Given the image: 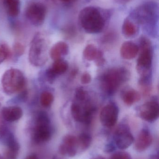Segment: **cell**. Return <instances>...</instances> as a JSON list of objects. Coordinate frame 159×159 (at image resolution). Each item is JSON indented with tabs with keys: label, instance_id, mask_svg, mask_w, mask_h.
Here are the masks:
<instances>
[{
	"label": "cell",
	"instance_id": "obj_21",
	"mask_svg": "<svg viewBox=\"0 0 159 159\" xmlns=\"http://www.w3.org/2000/svg\"><path fill=\"white\" fill-rule=\"evenodd\" d=\"M138 28L132 20L130 18H126L123 21L122 26V32L124 36L131 37L137 34Z\"/></svg>",
	"mask_w": 159,
	"mask_h": 159
},
{
	"label": "cell",
	"instance_id": "obj_14",
	"mask_svg": "<svg viewBox=\"0 0 159 159\" xmlns=\"http://www.w3.org/2000/svg\"><path fill=\"white\" fill-rule=\"evenodd\" d=\"M54 61L52 66L46 72L47 77L50 81L55 79L57 75H61L66 72L68 68V63L62 59Z\"/></svg>",
	"mask_w": 159,
	"mask_h": 159
},
{
	"label": "cell",
	"instance_id": "obj_24",
	"mask_svg": "<svg viewBox=\"0 0 159 159\" xmlns=\"http://www.w3.org/2000/svg\"><path fill=\"white\" fill-rule=\"evenodd\" d=\"M79 152H84L90 146L91 137L87 133H82L77 137Z\"/></svg>",
	"mask_w": 159,
	"mask_h": 159
},
{
	"label": "cell",
	"instance_id": "obj_11",
	"mask_svg": "<svg viewBox=\"0 0 159 159\" xmlns=\"http://www.w3.org/2000/svg\"><path fill=\"white\" fill-rule=\"evenodd\" d=\"M119 109L114 103H110L103 107L100 113L102 124L107 128L115 126L118 118Z\"/></svg>",
	"mask_w": 159,
	"mask_h": 159
},
{
	"label": "cell",
	"instance_id": "obj_33",
	"mask_svg": "<svg viewBox=\"0 0 159 159\" xmlns=\"http://www.w3.org/2000/svg\"><path fill=\"white\" fill-rule=\"evenodd\" d=\"M25 159H38V158L35 154H32L29 155Z\"/></svg>",
	"mask_w": 159,
	"mask_h": 159
},
{
	"label": "cell",
	"instance_id": "obj_10",
	"mask_svg": "<svg viewBox=\"0 0 159 159\" xmlns=\"http://www.w3.org/2000/svg\"><path fill=\"white\" fill-rule=\"evenodd\" d=\"M156 4L153 3H147L140 6L135 11L134 17L135 20L143 23L154 22L158 12Z\"/></svg>",
	"mask_w": 159,
	"mask_h": 159
},
{
	"label": "cell",
	"instance_id": "obj_2",
	"mask_svg": "<svg viewBox=\"0 0 159 159\" xmlns=\"http://www.w3.org/2000/svg\"><path fill=\"white\" fill-rule=\"evenodd\" d=\"M128 78L129 72L125 68L109 69L101 77L102 88L107 94H114Z\"/></svg>",
	"mask_w": 159,
	"mask_h": 159
},
{
	"label": "cell",
	"instance_id": "obj_8",
	"mask_svg": "<svg viewBox=\"0 0 159 159\" xmlns=\"http://www.w3.org/2000/svg\"><path fill=\"white\" fill-rule=\"evenodd\" d=\"M45 6L39 2H33L28 5L25 15L29 22L34 26L38 27L43 25L46 16Z\"/></svg>",
	"mask_w": 159,
	"mask_h": 159
},
{
	"label": "cell",
	"instance_id": "obj_1",
	"mask_svg": "<svg viewBox=\"0 0 159 159\" xmlns=\"http://www.w3.org/2000/svg\"><path fill=\"white\" fill-rule=\"evenodd\" d=\"M101 8L88 6L82 8L78 16L80 26L85 32L94 34L101 32L106 23V13Z\"/></svg>",
	"mask_w": 159,
	"mask_h": 159
},
{
	"label": "cell",
	"instance_id": "obj_29",
	"mask_svg": "<svg viewBox=\"0 0 159 159\" xmlns=\"http://www.w3.org/2000/svg\"><path fill=\"white\" fill-rule=\"evenodd\" d=\"M91 76L88 73L83 74L81 77V81L83 84H89L91 81Z\"/></svg>",
	"mask_w": 159,
	"mask_h": 159
},
{
	"label": "cell",
	"instance_id": "obj_30",
	"mask_svg": "<svg viewBox=\"0 0 159 159\" xmlns=\"http://www.w3.org/2000/svg\"><path fill=\"white\" fill-rule=\"evenodd\" d=\"M94 61H95L96 65H98V66H101V65L104 64L105 60L103 55V53H102L101 51H100L97 58Z\"/></svg>",
	"mask_w": 159,
	"mask_h": 159
},
{
	"label": "cell",
	"instance_id": "obj_37",
	"mask_svg": "<svg viewBox=\"0 0 159 159\" xmlns=\"http://www.w3.org/2000/svg\"><path fill=\"white\" fill-rule=\"evenodd\" d=\"M0 159H2V158H0Z\"/></svg>",
	"mask_w": 159,
	"mask_h": 159
},
{
	"label": "cell",
	"instance_id": "obj_5",
	"mask_svg": "<svg viewBox=\"0 0 159 159\" xmlns=\"http://www.w3.org/2000/svg\"><path fill=\"white\" fill-rule=\"evenodd\" d=\"M88 98V97L84 100H75L72 103L71 114L76 121L86 124L91 122L95 108Z\"/></svg>",
	"mask_w": 159,
	"mask_h": 159
},
{
	"label": "cell",
	"instance_id": "obj_36",
	"mask_svg": "<svg viewBox=\"0 0 159 159\" xmlns=\"http://www.w3.org/2000/svg\"><path fill=\"white\" fill-rule=\"evenodd\" d=\"M92 159H105L103 157H101V156H97V157H95L93 158Z\"/></svg>",
	"mask_w": 159,
	"mask_h": 159
},
{
	"label": "cell",
	"instance_id": "obj_12",
	"mask_svg": "<svg viewBox=\"0 0 159 159\" xmlns=\"http://www.w3.org/2000/svg\"><path fill=\"white\" fill-rule=\"evenodd\" d=\"M59 152L65 157H72L79 152L77 138L72 135L64 136L59 147Z\"/></svg>",
	"mask_w": 159,
	"mask_h": 159
},
{
	"label": "cell",
	"instance_id": "obj_22",
	"mask_svg": "<svg viewBox=\"0 0 159 159\" xmlns=\"http://www.w3.org/2000/svg\"><path fill=\"white\" fill-rule=\"evenodd\" d=\"M0 140L7 147L17 142L13 134L5 127L0 128Z\"/></svg>",
	"mask_w": 159,
	"mask_h": 159
},
{
	"label": "cell",
	"instance_id": "obj_19",
	"mask_svg": "<svg viewBox=\"0 0 159 159\" xmlns=\"http://www.w3.org/2000/svg\"><path fill=\"white\" fill-rule=\"evenodd\" d=\"M121 98L126 105L130 106L140 101L141 95L134 89L127 88L122 91Z\"/></svg>",
	"mask_w": 159,
	"mask_h": 159
},
{
	"label": "cell",
	"instance_id": "obj_7",
	"mask_svg": "<svg viewBox=\"0 0 159 159\" xmlns=\"http://www.w3.org/2000/svg\"><path fill=\"white\" fill-rule=\"evenodd\" d=\"M140 52L137 60V69L143 77H147V72L152 66L153 53L151 42L145 37H142L140 40Z\"/></svg>",
	"mask_w": 159,
	"mask_h": 159
},
{
	"label": "cell",
	"instance_id": "obj_31",
	"mask_svg": "<svg viewBox=\"0 0 159 159\" xmlns=\"http://www.w3.org/2000/svg\"><path fill=\"white\" fill-rule=\"evenodd\" d=\"M7 58H8L6 53L4 51L2 48L0 46V64Z\"/></svg>",
	"mask_w": 159,
	"mask_h": 159
},
{
	"label": "cell",
	"instance_id": "obj_17",
	"mask_svg": "<svg viewBox=\"0 0 159 159\" xmlns=\"http://www.w3.org/2000/svg\"><path fill=\"white\" fill-rule=\"evenodd\" d=\"M2 116L6 121L14 122L19 120L23 115L22 109L19 107L8 106L2 109Z\"/></svg>",
	"mask_w": 159,
	"mask_h": 159
},
{
	"label": "cell",
	"instance_id": "obj_26",
	"mask_svg": "<svg viewBox=\"0 0 159 159\" xmlns=\"http://www.w3.org/2000/svg\"><path fill=\"white\" fill-rule=\"evenodd\" d=\"M54 100L53 94L48 91H44L40 96V103L42 106L48 107L51 106Z\"/></svg>",
	"mask_w": 159,
	"mask_h": 159
},
{
	"label": "cell",
	"instance_id": "obj_18",
	"mask_svg": "<svg viewBox=\"0 0 159 159\" xmlns=\"http://www.w3.org/2000/svg\"><path fill=\"white\" fill-rule=\"evenodd\" d=\"M69 52V47L63 42H59L55 43L50 49L49 52L50 57L54 61L62 59Z\"/></svg>",
	"mask_w": 159,
	"mask_h": 159
},
{
	"label": "cell",
	"instance_id": "obj_9",
	"mask_svg": "<svg viewBox=\"0 0 159 159\" xmlns=\"http://www.w3.org/2000/svg\"><path fill=\"white\" fill-rule=\"evenodd\" d=\"M114 141L119 149H126L130 146L134 141V138L129 127L126 124L119 125L114 133Z\"/></svg>",
	"mask_w": 159,
	"mask_h": 159
},
{
	"label": "cell",
	"instance_id": "obj_34",
	"mask_svg": "<svg viewBox=\"0 0 159 159\" xmlns=\"http://www.w3.org/2000/svg\"><path fill=\"white\" fill-rule=\"evenodd\" d=\"M159 159L158 155H154L151 157V159Z\"/></svg>",
	"mask_w": 159,
	"mask_h": 159
},
{
	"label": "cell",
	"instance_id": "obj_28",
	"mask_svg": "<svg viewBox=\"0 0 159 159\" xmlns=\"http://www.w3.org/2000/svg\"><path fill=\"white\" fill-rule=\"evenodd\" d=\"M110 159H132V158L127 152H119L114 154Z\"/></svg>",
	"mask_w": 159,
	"mask_h": 159
},
{
	"label": "cell",
	"instance_id": "obj_35",
	"mask_svg": "<svg viewBox=\"0 0 159 159\" xmlns=\"http://www.w3.org/2000/svg\"><path fill=\"white\" fill-rule=\"evenodd\" d=\"M60 2L64 3H68L70 2H72L73 0H59Z\"/></svg>",
	"mask_w": 159,
	"mask_h": 159
},
{
	"label": "cell",
	"instance_id": "obj_27",
	"mask_svg": "<svg viewBox=\"0 0 159 159\" xmlns=\"http://www.w3.org/2000/svg\"><path fill=\"white\" fill-rule=\"evenodd\" d=\"M25 48L24 46L19 42L15 43L13 47V51L14 54L17 57H20L23 55Z\"/></svg>",
	"mask_w": 159,
	"mask_h": 159
},
{
	"label": "cell",
	"instance_id": "obj_13",
	"mask_svg": "<svg viewBox=\"0 0 159 159\" xmlns=\"http://www.w3.org/2000/svg\"><path fill=\"white\" fill-rule=\"evenodd\" d=\"M139 115L141 118L148 122H153L158 118L159 104L157 100L147 102L140 107Z\"/></svg>",
	"mask_w": 159,
	"mask_h": 159
},
{
	"label": "cell",
	"instance_id": "obj_16",
	"mask_svg": "<svg viewBox=\"0 0 159 159\" xmlns=\"http://www.w3.org/2000/svg\"><path fill=\"white\" fill-rule=\"evenodd\" d=\"M139 50V47L135 43L131 41H128L123 43L121 45L120 55L124 59H133L136 57Z\"/></svg>",
	"mask_w": 159,
	"mask_h": 159
},
{
	"label": "cell",
	"instance_id": "obj_20",
	"mask_svg": "<svg viewBox=\"0 0 159 159\" xmlns=\"http://www.w3.org/2000/svg\"><path fill=\"white\" fill-rule=\"evenodd\" d=\"M5 9L8 16L16 17L20 12V0H3Z\"/></svg>",
	"mask_w": 159,
	"mask_h": 159
},
{
	"label": "cell",
	"instance_id": "obj_4",
	"mask_svg": "<svg viewBox=\"0 0 159 159\" xmlns=\"http://www.w3.org/2000/svg\"><path fill=\"white\" fill-rule=\"evenodd\" d=\"M25 85V77L22 73L17 69H9L3 75L2 88L6 94L11 95L22 90Z\"/></svg>",
	"mask_w": 159,
	"mask_h": 159
},
{
	"label": "cell",
	"instance_id": "obj_23",
	"mask_svg": "<svg viewBox=\"0 0 159 159\" xmlns=\"http://www.w3.org/2000/svg\"><path fill=\"white\" fill-rule=\"evenodd\" d=\"M100 50H98L94 45L90 44L87 45L83 51V56L88 61H95L97 58Z\"/></svg>",
	"mask_w": 159,
	"mask_h": 159
},
{
	"label": "cell",
	"instance_id": "obj_32",
	"mask_svg": "<svg viewBox=\"0 0 159 159\" xmlns=\"http://www.w3.org/2000/svg\"><path fill=\"white\" fill-rule=\"evenodd\" d=\"M115 1L118 3L123 4H127L131 0H115Z\"/></svg>",
	"mask_w": 159,
	"mask_h": 159
},
{
	"label": "cell",
	"instance_id": "obj_3",
	"mask_svg": "<svg viewBox=\"0 0 159 159\" xmlns=\"http://www.w3.org/2000/svg\"><path fill=\"white\" fill-rule=\"evenodd\" d=\"M47 42L42 33H37L34 36L29 50V59L32 65L36 67L43 66L47 58Z\"/></svg>",
	"mask_w": 159,
	"mask_h": 159
},
{
	"label": "cell",
	"instance_id": "obj_15",
	"mask_svg": "<svg viewBox=\"0 0 159 159\" xmlns=\"http://www.w3.org/2000/svg\"><path fill=\"white\" fill-rule=\"evenodd\" d=\"M152 142L153 137L150 132L146 129H143L141 131L136 139L135 149L139 152H143L151 146Z\"/></svg>",
	"mask_w": 159,
	"mask_h": 159
},
{
	"label": "cell",
	"instance_id": "obj_25",
	"mask_svg": "<svg viewBox=\"0 0 159 159\" xmlns=\"http://www.w3.org/2000/svg\"><path fill=\"white\" fill-rule=\"evenodd\" d=\"M2 159H17L20 149V145L17 142L10 146L7 147Z\"/></svg>",
	"mask_w": 159,
	"mask_h": 159
},
{
	"label": "cell",
	"instance_id": "obj_6",
	"mask_svg": "<svg viewBox=\"0 0 159 159\" xmlns=\"http://www.w3.org/2000/svg\"><path fill=\"white\" fill-rule=\"evenodd\" d=\"M51 135L52 131L48 116L45 112H39L35 119L33 133L34 141L37 143H45L50 140Z\"/></svg>",
	"mask_w": 159,
	"mask_h": 159
}]
</instances>
